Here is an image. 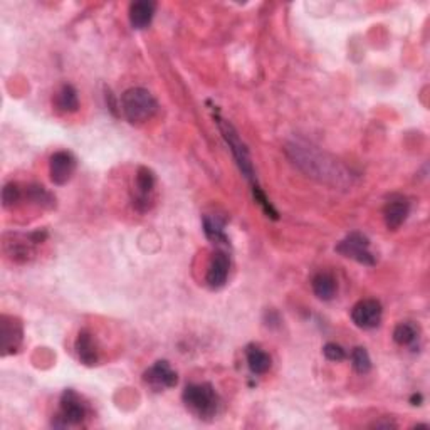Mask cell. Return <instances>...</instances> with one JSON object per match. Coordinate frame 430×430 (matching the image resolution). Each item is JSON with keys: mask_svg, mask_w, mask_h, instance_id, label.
<instances>
[{"mask_svg": "<svg viewBox=\"0 0 430 430\" xmlns=\"http://www.w3.org/2000/svg\"><path fill=\"white\" fill-rule=\"evenodd\" d=\"M183 404L200 419H210L219 408V395L210 383L188 385L183 390Z\"/></svg>", "mask_w": 430, "mask_h": 430, "instance_id": "cell-3", "label": "cell"}, {"mask_svg": "<svg viewBox=\"0 0 430 430\" xmlns=\"http://www.w3.org/2000/svg\"><path fill=\"white\" fill-rule=\"evenodd\" d=\"M76 172V158L69 151H56L51 156L49 175L54 185H66Z\"/></svg>", "mask_w": 430, "mask_h": 430, "instance_id": "cell-10", "label": "cell"}, {"mask_svg": "<svg viewBox=\"0 0 430 430\" xmlns=\"http://www.w3.org/2000/svg\"><path fill=\"white\" fill-rule=\"evenodd\" d=\"M144 381L155 390L172 388L176 385V373L172 370L170 363L165 360L156 361L151 368H148L143 375Z\"/></svg>", "mask_w": 430, "mask_h": 430, "instance_id": "cell-11", "label": "cell"}, {"mask_svg": "<svg viewBox=\"0 0 430 430\" xmlns=\"http://www.w3.org/2000/svg\"><path fill=\"white\" fill-rule=\"evenodd\" d=\"M393 340H395V343L402 345V347L413 343L417 340V328L410 323H402L393 331Z\"/></svg>", "mask_w": 430, "mask_h": 430, "instance_id": "cell-20", "label": "cell"}, {"mask_svg": "<svg viewBox=\"0 0 430 430\" xmlns=\"http://www.w3.org/2000/svg\"><path fill=\"white\" fill-rule=\"evenodd\" d=\"M54 104L56 110L61 111V113H76L79 108L78 92L71 84H64L61 90L56 92Z\"/></svg>", "mask_w": 430, "mask_h": 430, "instance_id": "cell-16", "label": "cell"}, {"mask_svg": "<svg viewBox=\"0 0 430 430\" xmlns=\"http://www.w3.org/2000/svg\"><path fill=\"white\" fill-rule=\"evenodd\" d=\"M21 188H19L17 183H7L6 187H3L2 190V202H3V207H14L15 204L21 200Z\"/></svg>", "mask_w": 430, "mask_h": 430, "instance_id": "cell-22", "label": "cell"}, {"mask_svg": "<svg viewBox=\"0 0 430 430\" xmlns=\"http://www.w3.org/2000/svg\"><path fill=\"white\" fill-rule=\"evenodd\" d=\"M122 110L124 118L131 124L150 122L158 111V103L150 91L144 88H131L122 96Z\"/></svg>", "mask_w": 430, "mask_h": 430, "instance_id": "cell-2", "label": "cell"}, {"mask_svg": "<svg viewBox=\"0 0 430 430\" xmlns=\"http://www.w3.org/2000/svg\"><path fill=\"white\" fill-rule=\"evenodd\" d=\"M352 361H353V368L360 373V375H365L372 370V360H370L368 352L365 348L356 347L352 353Z\"/></svg>", "mask_w": 430, "mask_h": 430, "instance_id": "cell-19", "label": "cell"}, {"mask_svg": "<svg viewBox=\"0 0 430 430\" xmlns=\"http://www.w3.org/2000/svg\"><path fill=\"white\" fill-rule=\"evenodd\" d=\"M381 304L377 299L358 301L352 309V320L361 329H373L381 321Z\"/></svg>", "mask_w": 430, "mask_h": 430, "instance_id": "cell-7", "label": "cell"}, {"mask_svg": "<svg viewBox=\"0 0 430 430\" xmlns=\"http://www.w3.org/2000/svg\"><path fill=\"white\" fill-rule=\"evenodd\" d=\"M373 427H377V429H380V427H385V429H395V427H397V424H395V422H392V420L375 422V424H373Z\"/></svg>", "mask_w": 430, "mask_h": 430, "instance_id": "cell-25", "label": "cell"}, {"mask_svg": "<svg viewBox=\"0 0 430 430\" xmlns=\"http://www.w3.org/2000/svg\"><path fill=\"white\" fill-rule=\"evenodd\" d=\"M27 195H29L32 202L42 205V207H54V199H52V195L44 187L32 185V187L27 188Z\"/></svg>", "mask_w": 430, "mask_h": 430, "instance_id": "cell-21", "label": "cell"}, {"mask_svg": "<svg viewBox=\"0 0 430 430\" xmlns=\"http://www.w3.org/2000/svg\"><path fill=\"white\" fill-rule=\"evenodd\" d=\"M247 365L254 375H264L271 368V356L264 349L251 347L247 349Z\"/></svg>", "mask_w": 430, "mask_h": 430, "instance_id": "cell-18", "label": "cell"}, {"mask_svg": "<svg viewBox=\"0 0 430 430\" xmlns=\"http://www.w3.org/2000/svg\"><path fill=\"white\" fill-rule=\"evenodd\" d=\"M76 353H78V358L81 363L86 367H92V365L98 363V348H96L94 340L90 331H81L76 340Z\"/></svg>", "mask_w": 430, "mask_h": 430, "instance_id": "cell-14", "label": "cell"}, {"mask_svg": "<svg viewBox=\"0 0 430 430\" xmlns=\"http://www.w3.org/2000/svg\"><path fill=\"white\" fill-rule=\"evenodd\" d=\"M229 269H231V261H229V256L226 252H215L214 257H212L210 264H208L207 269V284L212 289H219L222 288L224 284L227 283V276H229Z\"/></svg>", "mask_w": 430, "mask_h": 430, "instance_id": "cell-12", "label": "cell"}, {"mask_svg": "<svg viewBox=\"0 0 430 430\" xmlns=\"http://www.w3.org/2000/svg\"><path fill=\"white\" fill-rule=\"evenodd\" d=\"M86 419V405L83 404L81 397L72 390H66L61 397V410H59L54 427H69V425H79Z\"/></svg>", "mask_w": 430, "mask_h": 430, "instance_id": "cell-5", "label": "cell"}, {"mask_svg": "<svg viewBox=\"0 0 430 430\" xmlns=\"http://www.w3.org/2000/svg\"><path fill=\"white\" fill-rule=\"evenodd\" d=\"M420 400H422L420 395H413L412 397V405H419V404H417V402H420Z\"/></svg>", "mask_w": 430, "mask_h": 430, "instance_id": "cell-26", "label": "cell"}, {"mask_svg": "<svg viewBox=\"0 0 430 430\" xmlns=\"http://www.w3.org/2000/svg\"><path fill=\"white\" fill-rule=\"evenodd\" d=\"M313 291L315 295L323 301H329L336 296L338 291V284L336 279L329 272H320L313 277Z\"/></svg>", "mask_w": 430, "mask_h": 430, "instance_id": "cell-17", "label": "cell"}, {"mask_svg": "<svg viewBox=\"0 0 430 430\" xmlns=\"http://www.w3.org/2000/svg\"><path fill=\"white\" fill-rule=\"evenodd\" d=\"M0 331H2V355H14L21 348L24 340L22 323L14 316L3 315L0 317Z\"/></svg>", "mask_w": 430, "mask_h": 430, "instance_id": "cell-8", "label": "cell"}, {"mask_svg": "<svg viewBox=\"0 0 430 430\" xmlns=\"http://www.w3.org/2000/svg\"><path fill=\"white\" fill-rule=\"evenodd\" d=\"M410 212V205L407 200H393V202L387 204L383 210L385 224L390 231H397L402 224L405 222Z\"/></svg>", "mask_w": 430, "mask_h": 430, "instance_id": "cell-15", "label": "cell"}, {"mask_svg": "<svg viewBox=\"0 0 430 430\" xmlns=\"http://www.w3.org/2000/svg\"><path fill=\"white\" fill-rule=\"evenodd\" d=\"M135 187H136V195L133 205L142 212L148 210V208L151 207V202H154V190H155L154 172L147 167H140L138 172H136Z\"/></svg>", "mask_w": 430, "mask_h": 430, "instance_id": "cell-9", "label": "cell"}, {"mask_svg": "<svg viewBox=\"0 0 430 430\" xmlns=\"http://www.w3.org/2000/svg\"><path fill=\"white\" fill-rule=\"evenodd\" d=\"M323 353H324V356H326V358L331 360V361H341V360L347 358V352H345V349L336 343L324 345Z\"/></svg>", "mask_w": 430, "mask_h": 430, "instance_id": "cell-23", "label": "cell"}, {"mask_svg": "<svg viewBox=\"0 0 430 430\" xmlns=\"http://www.w3.org/2000/svg\"><path fill=\"white\" fill-rule=\"evenodd\" d=\"M336 251L341 256L355 259L360 264H367V266L375 264V256L370 252V240L363 234H358V232H353L347 239L341 240L336 246Z\"/></svg>", "mask_w": 430, "mask_h": 430, "instance_id": "cell-6", "label": "cell"}, {"mask_svg": "<svg viewBox=\"0 0 430 430\" xmlns=\"http://www.w3.org/2000/svg\"><path fill=\"white\" fill-rule=\"evenodd\" d=\"M288 151L292 155L297 167L303 168L309 176L320 179L321 182L329 183V180H335V185H340L343 179H352V174L345 170L335 158L313 150L308 144L295 143L288 148Z\"/></svg>", "mask_w": 430, "mask_h": 430, "instance_id": "cell-1", "label": "cell"}, {"mask_svg": "<svg viewBox=\"0 0 430 430\" xmlns=\"http://www.w3.org/2000/svg\"><path fill=\"white\" fill-rule=\"evenodd\" d=\"M254 199H256V202L264 208V212H266L269 217H272V219H277V212L274 210V207H272L271 202H269V200L266 199V195L263 194V190H261L257 185H254Z\"/></svg>", "mask_w": 430, "mask_h": 430, "instance_id": "cell-24", "label": "cell"}, {"mask_svg": "<svg viewBox=\"0 0 430 430\" xmlns=\"http://www.w3.org/2000/svg\"><path fill=\"white\" fill-rule=\"evenodd\" d=\"M217 123H219L220 131H222V135H224V138H226L229 148H231L232 154H234V156H235L237 165H239L242 175L246 176L247 180H251V182H254V168H252L251 158H249V151H247L246 144L240 142L239 135H237V131L234 130V126H232L231 123L226 122V119H222V118H217Z\"/></svg>", "mask_w": 430, "mask_h": 430, "instance_id": "cell-4", "label": "cell"}, {"mask_svg": "<svg viewBox=\"0 0 430 430\" xmlns=\"http://www.w3.org/2000/svg\"><path fill=\"white\" fill-rule=\"evenodd\" d=\"M155 15V3L148 0H140V2L131 3L130 7V22L135 29H147L154 21Z\"/></svg>", "mask_w": 430, "mask_h": 430, "instance_id": "cell-13", "label": "cell"}]
</instances>
